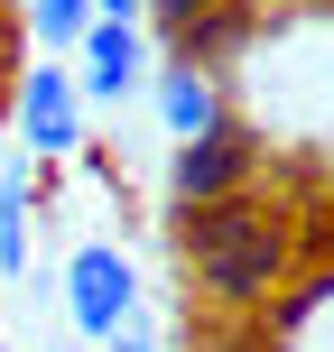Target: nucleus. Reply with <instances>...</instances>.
<instances>
[{
  "instance_id": "nucleus-1",
  "label": "nucleus",
  "mask_w": 334,
  "mask_h": 352,
  "mask_svg": "<svg viewBox=\"0 0 334 352\" xmlns=\"http://www.w3.org/2000/svg\"><path fill=\"white\" fill-rule=\"evenodd\" d=\"M176 250H186L195 287L223 306H260L288 269V232L269 223L251 195H213V204H176Z\"/></svg>"
},
{
  "instance_id": "nucleus-2",
  "label": "nucleus",
  "mask_w": 334,
  "mask_h": 352,
  "mask_svg": "<svg viewBox=\"0 0 334 352\" xmlns=\"http://www.w3.org/2000/svg\"><path fill=\"white\" fill-rule=\"evenodd\" d=\"M84 93H74V65L65 56H37V65H19V93H10V130H19V148H28V167H65V158H84Z\"/></svg>"
},
{
  "instance_id": "nucleus-3",
  "label": "nucleus",
  "mask_w": 334,
  "mask_h": 352,
  "mask_svg": "<svg viewBox=\"0 0 334 352\" xmlns=\"http://www.w3.org/2000/svg\"><path fill=\"white\" fill-rule=\"evenodd\" d=\"M56 287H65V324H74L84 343H103L112 324L140 306V269H130V250H121V241H74Z\"/></svg>"
},
{
  "instance_id": "nucleus-4",
  "label": "nucleus",
  "mask_w": 334,
  "mask_h": 352,
  "mask_svg": "<svg viewBox=\"0 0 334 352\" xmlns=\"http://www.w3.org/2000/svg\"><path fill=\"white\" fill-rule=\"evenodd\" d=\"M260 176V148H251V121H213L195 140H176L167 158V195L176 204H213V195H242Z\"/></svg>"
},
{
  "instance_id": "nucleus-5",
  "label": "nucleus",
  "mask_w": 334,
  "mask_h": 352,
  "mask_svg": "<svg viewBox=\"0 0 334 352\" xmlns=\"http://www.w3.org/2000/svg\"><path fill=\"white\" fill-rule=\"evenodd\" d=\"M140 84H149V37H140V19H93L84 47H74V93H84V102H130Z\"/></svg>"
},
{
  "instance_id": "nucleus-6",
  "label": "nucleus",
  "mask_w": 334,
  "mask_h": 352,
  "mask_svg": "<svg viewBox=\"0 0 334 352\" xmlns=\"http://www.w3.org/2000/svg\"><path fill=\"white\" fill-rule=\"evenodd\" d=\"M158 121H167V140H195V130H213V121H232V102H223V74L213 65H176L158 74Z\"/></svg>"
},
{
  "instance_id": "nucleus-7",
  "label": "nucleus",
  "mask_w": 334,
  "mask_h": 352,
  "mask_svg": "<svg viewBox=\"0 0 334 352\" xmlns=\"http://www.w3.org/2000/svg\"><path fill=\"white\" fill-rule=\"evenodd\" d=\"M269 343L279 352H334V278H316L306 297H288L279 324H269Z\"/></svg>"
},
{
  "instance_id": "nucleus-8",
  "label": "nucleus",
  "mask_w": 334,
  "mask_h": 352,
  "mask_svg": "<svg viewBox=\"0 0 334 352\" xmlns=\"http://www.w3.org/2000/svg\"><path fill=\"white\" fill-rule=\"evenodd\" d=\"M19 28L37 37V56H65L74 65V47L93 28V0H19Z\"/></svg>"
},
{
  "instance_id": "nucleus-9",
  "label": "nucleus",
  "mask_w": 334,
  "mask_h": 352,
  "mask_svg": "<svg viewBox=\"0 0 334 352\" xmlns=\"http://www.w3.org/2000/svg\"><path fill=\"white\" fill-rule=\"evenodd\" d=\"M232 0H149V19H158L167 37H186V28H205V19H223Z\"/></svg>"
},
{
  "instance_id": "nucleus-10",
  "label": "nucleus",
  "mask_w": 334,
  "mask_h": 352,
  "mask_svg": "<svg viewBox=\"0 0 334 352\" xmlns=\"http://www.w3.org/2000/svg\"><path fill=\"white\" fill-rule=\"evenodd\" d=\"M103 343H112V352H158V316H149V306H130V316L112 324Z\"/></svg>"
},
{
  "instance_id": "nucleus-11",
  "label": "nucleus",
  "mask_w": 334,
  "mask_h": 352,
  "mask_svg": "<svg viewBox=\"0 0 334 352\" xmlns=\"http://www.w3.org/2000/svg\"><path fill=\"white\" fill-rule=\"evenodd\" d=\"M149 0H93V19H140Z\"/></svg>"
},
{
  "instance_id": "nucleus-12",
  "label": "nucleus",
  "mask_w": 334,
  "mask_h": 352,
  "mask_svg": "<svg viewBox=\"0 0 334 352\" xmlns=\"http://www.w3.org/2000/svg\"><path fill=\"white\" fill-rule=\"evenodd\" d=\"M10 167H19V158H10V121H0V176H10Z\"/></svg>"
}]
</instances>
